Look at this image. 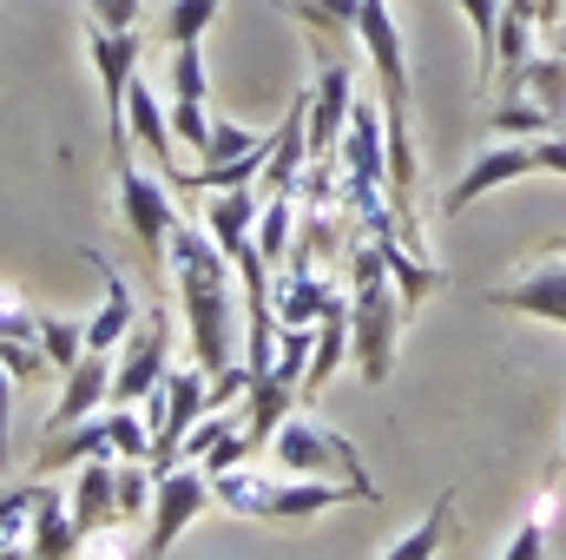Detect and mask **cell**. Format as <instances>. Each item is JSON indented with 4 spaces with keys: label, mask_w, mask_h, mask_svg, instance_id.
Here are the masks:
<instances>
[{
    "label": "cell",
    "mask_w": 566,
    "mask_h": 560,
    "mask_svg": "<svg viewBox=\"0 0 566 560\" xmlns=\"http://www.w3.org/2000/svg\"><path fill=\"white\" fill-rule=\"evenodd\" d=\"M290 231H296V205H290V198H271V211L258 218V251H264V265L290 258V245H296Z\"/></svg>",
    "instance_id": "4dcf8cb0"
},
{
    "label": "cell",
    "mask_w": 566,
    "mask_h": 560,
    "mask_svg": "<svg viewBox=\"0 0 566 560\" xmlns=\"http://www.w3.org/2000/svg\"><path fill=\"white\" fill-rule=\"evenodd\" d=\"M448 535H454V495H441V501L428 508L422 528H409V535H402V541H396V548H389L382 560H434Z\"/></svg>",
    "instance_id": "d4e9b609"
},
{
    "label": "cell",
    "mask_w": 566,
    "mask_h": 560,
    "mask_svg": "<svg viewBox=\"0 0 566 560\" xmlns=\"http://www.w3.org/2000/svg\"><path fill=\"white\" fill-rule=\"evenodd\" d=\"M534 172V145H488L461 178H454V191H448V218H461L474 198H488V191H501V185H514V178H527Z\"/></svg>",
    "instance_id": "5bb4252c"
},
{
    "label": "cell",
    "mask_w": 566,
    "mask_h": 560,
    "mask_svg": "<svg viewBox=\"0 0 566 560\" xmlns=\"http://www.w3.org/2000/svg\"><path fill=\"white\" fill-rule=\"evenodd\" d=\"M86 53H93V73H99V86H106V120H113V126H126V86L139 80L145 40H139V33L93 27V33H86Z\"/></svg>",
    "instance_id": "8fae6325"
},
{
    "label": "cell",
    "mask_w": 566,
    "mask_h": 560,
    "mask_svg": "<svg viewBox=\"0 0 566 560\" xmlns=\"http://www.w3.org/2000/svg\"><path fill=\"white\" fill-rule=\"evenodd\" d=\"M271 455H277L283 475H316V481H349V488H363V501H376V475L363 468V455H356V442L349 435H336V428H323L316 416H290L271 435Z\"/></svg>",
    "instance_id": "3957f363"
},
{
    "label": "cell",
    "mask_w": 566,
    "mask_h": 560,
    "mask_svg": "<svg viewBox=\"0 0 566 560\" xmlns=\"http://www.w3.org/2000/svg\"><path fill=\"white\" fill-rule=\"evenodd\" d=\"M80 528H73V508L60 501V488H46L40 495V508H33V528H27V548L33 560H80Z\"/></svg>",
    "instance_id": "d6986e66"
},
{
    "label": "cell",
    "mask_w": 566,
    "mask_h": 560,
    "mask_svg": "<svg viewBox=\"0 0 566 560\" xmlns=\"http://www.w3.org/2000/svg\"><path fill=\"white\" fill-rule=\"evenodd\" d=\"M488 133H494V139H521V133L547 139V133H560V120H554L547 106H534L527 93H501L494 113H488Z\"/></svg>",
    "instance_id": "603a6c76"
},
{
    "label": "cell",
    "mask_w": 566,
    "mask_h": 560,
    "mask_svg": "<svg viewBox=\"0 0 566 560\" xmlns=\"http://www.w3.org/2000/svg\"><path fill=\"white\" fill-rule=\"evenodd\" d=\"M218 13H224V0H165V46H198L211 27H218Z\"/></svg>",
    "instance_id": "cb8c5ba5"
},
{
    "label": "cell",
    "mask_w": 566,
    "mask_h": 560,
    "mask_svg": "<svg viewBox=\"0 0 566 560\" xmlns=\"http://www.w3.org/2000/svg\"><path fill=\"white\" fill-rule=\"evenodd\" d=\"M0 560H33V548H27V541H7V548H0Z\"/></svg>",
    "instance_id": "ab89813d"
},
{
    "label": "cell",
    "mask_w": 566,
    "mask_h": 560,
    "mask_svg": "<svg viewBox=\"0 0 566 560\" xmlns=\"http://www.w3.org/2000/svg\"><path fill=\"white\" fill-rule=\"evenodd\" d=\"M165 271L185 297V323H191V363L205 376H224L238 363V303H231V258L218 251L211 231H171L165 245Z\"/></svg>",
    "instance_id": "6da1fadb"
},
{
    "label": "cell",
    "mask_w": 566,
    "mask_h": 560,
    "mask_svg": "<svg viewBox=\"0 0 566 560\" xmlns=\"http://www.w3.org/2000/svg\"><path fill=\"white\" fill-rule=\"evenodd\" d=\"M145 0H93V27H113V33H133L139 27Z\"/></svg>",
    "instance_id": "74e56055"
},
{
    "label": "cell",
    "mask_w": 566,
    "mask_h": 560,
    "mask_svg": "<svg viewBox=\"0 0 566 560\" xmlns=\"http://www.w3.org/2000/svg\"><path fill=\"white\" fill-rule=\"evenodd\" d=\"M165 86H171V100H185V106H205V100H211V66H205V40H198V46H171Z\"/></svg>",
    "instance_id": "484cf974"
},
{
    "label": "cell",
    "mask_w": 566,
    "mask_h": 560,
    "mask_svg": "<svg viewBox=\"0 0 566 560\" xmlns=\"http://www.w3.org/2000/svg\"><path fill=\"white\" fill-rule=\"evenodd\" d=\"M303 165H310V86L290 93V106H283V126L271 133V158H264L258 191H271V198H296Z\"/></svg>",
    "instance_id": "9c48e42d"
},
{
    "label": "cell",
    "mask_w": 566,
    "mask_h": 560,
    "mask_svg": "<svg viewBox=\"0 0 566 560\" xmlns=\"http://www.w3.org/2000/svg\"><path fill=\"white\" fill-rule=\"evenodd\" d=\"M336 165H343V198L349 191H382L389 185V145H382V113L369 100L349 106V126L336 139Z\"/></svg>",
    "instance_id": "ba28073f"
},
{
    "label": "cell",
    "mask_w": 566,
    "mask_h": 560,
    "mask_svg": "<svg viewBox=\"0 0 566 560\" xmlns=\"http://www.w3.org/2000/svg\"><path fill=\"white\" fill-rule=\"evenodd\" d=\"M113 178H119V211H126V231L139 238L145 258L165 271V245H171V231H178V211H171L165 178L139 172V158H133V133H126V126H113Z\"/></svg>",
    "instance_id": "5b68a950"
},
{
    "label": "cell",
    "mask_w": 566,
    "mask_h": 560,
    "mask_svg": "<svg viewBox=\"0 0 566 560\" xmlns=\"http://www.w3.org/2000/svg\"><path fill=\"white\" fill-rule=\"evenodd\" d=\"M171 139L191 145V152H205V139H211V113H205V106H185V100H171Z\"/></svg>",
    "instance_id": "d590c367"
},
{
    "label": "cell",
    "mask_w": 566,
    "mask_h": 560,
    "mask_svg": "<svg viewBox=\"0 0 566 560\" xmlns=\"http://www.w3.org/2000/svg\"><path fill=\"white\" fill-rule=\"evenodd\" d=\"M494 310H521V317H547V323H566V258L554 251L547 265L521 271L514 283H494L488 290Z\"/></svg>",
    "instance_id": "7c38bea8"
},
{
    "label": "cell",
    "mask_w": 566,
    "mask_h": 560,
    "mask_svg": "<svg viewBox=\"0 0 566 560\" xmlns=\"http://www.w3.org/2000/svg\"><path fill=\"white\" fill-rule=\"evenodd\" d=\"M151 495H158V475L145 462H119V475H113V515L119 521H145L151 515Z\"/></svg>",
    "instance_id": "4316f807"
},
{
    "label": "cell",
    "mask_w": 566,
    "mask_h": 560,
    "mask_svg": "<svg viewBox=\"0 0 566 560\" xmlns=\"http://www.w3.org/2000/svg\"><path fill=\"white\" fill-rule=\"evenodd\" d=\"M363 0H296V20H310L316 33H356Z\"/></svg>",
    "instance_id": "e575fe53"
},
{
    "label": "cell",
    "mask_w": 566,
    "mask_h": 560,
    "mask_svg": "<svg viewBox=\"0 0 566 560\" xmlns=\"http://www.w3.org/2000/svg\"><path fill=\"white\" fill-rule=\"evenodd\" d=\"M139 409H145V428H151V455H145V468L165 475V468H178V442L198 428V416H211V376H205L198 363H171L165 383L145 396Z\"/></svg>",
    "instance_id": "277c9868"
},
{
    "label": "cell",
    "mask_w": 566,
    "mask_h": 560,
    "mask_svg": "<svg viewBox=\"0 0 566 560\" xmlns=\"http://www.w3.org/2000/svg\"><path fill=\"white\" fill-rule=\"evenodd\" d=\"M165 350H171V323H165V310H145L139 323L126 330V343H119V363H113V403H145L158 383H165Z\"/></svg>",
    "instance_id": "52a82bcc"
},
{
    "label": "cell",
    "mask_w": 566,
    "mask_h": 560,
    "mask_svg": "<svg viewBox=\"0 0 566 560\" xmlns=\"http://www.w3.org/2000/svg\"><path fill=\"white\" fill-rule=\"evenodd\" d=\"M402 290L382 265V245H349V363L363 370V383H389L396 370V336H402Z\"/></svg>",
    "instance_id": "7a4b0ae2"
},
{
    "label": "cell",
    "mask_w": 566,
    "mask_h": 560,
    "mask_svg": "<svg viewBox=\"0 0 566 560\" xmlns=\"http://www.w3.org/2000/svg\"><path fill=\"white\" fill-rule=\"evenodd\" d=\"M554 251H560V258H566V238H554Z\"/></svg>",
    "instance_id": "60d3db41"
},
{
    "label": "cell",
    "mask_w": 566,
    "mask_h": 560,
    "mask_svg": "<svg viewBox=\"0 0 566 560\" xmlns=\"http://www.w3.org/2000/svg\"><path fill=\"white\" fill-rule=\"evenodd\" d=\"M271 139V133H251V126H231V120H211V139H205V165H224V158H244V152H258V145Z\"/></svg>",
    "instance_id": "d6a6232c"
},
{
    "label": "cell",
    "mask_w": 566,
    "mask_h": 560,
    "mask_svg": "<svg viewBox=\"0 0 566 560\" xmlns=\"http://www.w3.org/2000/svg\"><path fill=\"white\" fill-rule=\"evenodd\" d=\"M40 495H46V481H40V475H33V481H13V488H0V548H7V541H27Z\"/></svg>",
    "instance_id": "f1b7e54d"
},
{
    "label": "cell",
    "mask_w": 566,
    "mask_h": 560,
    "mask_svg": "<svg viewBox=\"0 0 566 560\" xmlns=\"http://www.w3.org/2000/svg\"><path fill=\"white\" fill-rule=\"evenodd\" d=\"M205 508H211V475H205V468H191V462L165 468V475H158V495H151V515H145V521H151V535H145V548L133 560H165V548H171V541L205 515Z\"/></svg>",
    "instance_id": "8992f818"
},
{
    "label": "cell",
    "mask_w": 566,
    "mask_h": 560,
    "mask_svg": "<svg viewBox=\"0 0 566 560\" xmlns=\"http://www.w3.org/2000/svg\"><path fill=\"white\" fill-rule=\"evenodd\" d=\"M126 133H133V139L165 165V178H171V145H178V139H171V113H165V100H158L145 80L126 86Z\"/></svg>",
    "instance_id": "ffe728a7"
},
{
    "label": "cell",
    "mask_w": 566,
    "mask_h": 560,
    "mask_svg": "<svg viewBox=\"0 0 566 560\" xmlns=\"http://www.w3.org/2000/svg\"><path fill=\"white\" fill-rule=\"evenodd\" d=\"M113 475H119V462L113 455H93V462H80V481H73V528L80 535H106L119 515H113Z\"/></svg>",
    "instance_id": "e0dca14e"
},
{
    "label": "cell",
    "mask_w": 566,
    "mask_h": 560,
    "mask_svg": "<svg viewBox=\"0 0 566 560\" xmlns=\"http://www.w3.org/2000/svg\"><path fill=\"white\" fill-rule=\"evenodd\" d=\"M349 106H356V73H349V60H323V73H316V86H310V158H329L336 139H343V126H349Z\"/></svg>",
    "instance_id": "30bf717a"
},
{
    "label": "cell",
    "mask_w": 566,
    "mask_h": 560,
    "mask_svg": "<svg viewBox=\"0 0 566 560\" xmlns=\"http://www.w3.org/2000/svg\"><path fill=\"white\" fill-rule=\"evenodd\" d=\"M40 356L66 376V370L86 356V323H73V317H40Z\"/></svg>",
    "instance_id": "83f0119b"
},
{
    "label": "cell",
    "mask_w": 566,
    "mask_h": 560,
    "mask_svg": "<svg viewBox=\"0 0 566 560\" xmlns=\"http://www.w3.org/2000/svg\"><path fill=\"white\" fill-rule=\"evenodd\" d=\"M343 356H349V297H343V310H329V317L316 323V350H310V376H303V396H323V383L343 370Z\"/></svg>",
    "instance_id": "7402d4cb"
},
{
    "label": "cell",
    "mask_w": 566,
    "mask_h": 560,
    "mask_svg": "<svg viewBox=\"0 0 566 560\" xmlns=\"http://www.w3.org/2000/svg\"><path fill=\"white\" fill-rule=\"evenodd\" d=\"M481 40V80H494V46H501V0H454Z\"/></svg>",
    "instance_id": "1f68e13d"
},
{
    "label": "cell",
    "mask_w": 566,
    "mask_h": 560,
    "mask_svg": "<svg viewBox=\"0 0 566 560\" xmlns=\"http://www.w3.org/2000/svg\"><path fill=\"white\" fill-rule=\"evenodd\" d=\"M296 403H303V396H296V383H283V376H271V370H258V376H251V390H244V435H251V448H264L283 422H290Z\"/></svg>",
    "instance_id": "ac0fdd59"
},
{
    "label": "cell",
    "mask_w": 566,
    "mask_h": 560,
    "mask_svg": "<svg viewBox=\"0 0 566 560\" xmlns=\"http://www.w3.org/2000/svg\"><path fill=\"white\" fill-rule=\"evenodd\" d=\"M271 310H277V330H316L329 310H343V297L329 290V278H316V265H290L283 290H271Z\"/></svg>",
    "instance_id": "9a60e30c"
},
{
    "label": "cell",
    "mask_w": 566,
    "mask_h": 560,
    "mask_svg": "<svg viewBox=\"0 0 566 560\" xmlns=\"http://www.w3.org/2000/svg\"><path fill=\"white\" fill-rule=\"evenodd\" d=\"M0 343H40V310L20 290H0Z\"/></svg>",
    "instance_id": "836d02e7"
},
{
    "label": "cell",
    "mask_w": 566,
    "mask_h": 560,
    "mask_svg": "<svg viewBox=\"0 0 566 560\" xmlns=\"http://www.w3.org/2000/svg\"><path fill=\"white\" fill-rule=\"evenodd\" d=\"M231 428H238V422H224V416H198V428H191V435L178 442V462H205V455H211V448H218V442H224Z\"/></svg>",
    "instance_id": "8d00e7d4"
},
{
    "label": "cell",
    "mask_w": 566,
    "mask_h": 560,
    "mask_svg": "<svg viewBox=\"0 0 566 560\" xmlns=\"http://www.w3.org/2000/svg\"><path fill=\"white\" fill-rule=\"evenodd\" d=\"M7 403H13V370L0 363V468H7Z\"/></svg>",
    "instance_id": "f35d334b"
},
{
    "label": "cell",
    "mask_w": 566,
    "mask_h": 560,
    "mask_svg": "<svg viewBox=\"0 0 566 560\" xmlns=\"http://www.w3.org/2000/svg\"><path fill=\"white\" fill-rule=\"evenodd\" d=\"M501 93H527L534 106H547L566 126V53H534V60L514 73V86H501Z\"/></svg>",
    "instance_id": "44dd1931"
},
{
    "label": "cell",
    "mask_w": 566,
    "mask_h": 560,
    "mask_svg": "<svg viewBox=\"0 0 566 560\" xmlns=\"http://www.w3.org/2000/svg\"><path fill=\"white\" fill-rule=\"evenodd\" d=\"M547 535H554V495L534 501V515L514 528V541H507V554L501 560H547Z\"/></svg>",
    "instance_id": "f546056e"
},
{
    "label": "cell",
    "mask_w": 566,
    "mask_h": 560,
    "mask_svg": "<svg viewBox=\"0 0 566 560\" xmlns=\"http://www.w3.org/2000/svg\"><path fill=\"white\" fill-rule=\"evenodd\" d=\"M86 265H93V271L106 278V303H99V317L86 323V350H106V356H113V350L126 343V330L139 323L145 310H139V297H133V283L119 278V271H113V265H106L99 251H86Z\"/></svg>",
    "instance_id": "2e32d148"
},
{
    "label": "cell",
    "mask_w": 566,
    "mask_h": 560,
    "mask_svg": "<svg viewBox=\"0 0 566 560\" xmlns=\"http://www.w3.org/2000/svg\"><path fill=\"white\" fill-rule=\"evenodd\" d=\"M113 396V356L106 350H86L73 370H66V383H60V403H53V416L40 435H60V428H73V422L99 416V403Z\"/></svg>",
    "instance_id": "4fadbf2b"
}]
</instances>
